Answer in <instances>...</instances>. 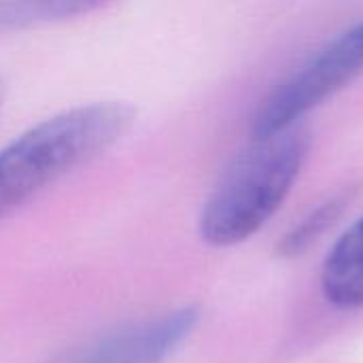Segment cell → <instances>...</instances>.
<instances>
[{"mask_svg": "<svg viewBox=\"0 0 363 363\" xmlns=\"http://www.w3.org/2000/svg\"><path fill=\"white\" fill-rule=\"evenodd\" d=\"M0 104H2V81H0Z\"/></svg>", "mask_w": 363, "mask_h": 363, "instance_id": "ba28073f", "label": "cell"}, {"mask_svg": "<svg viewBox=\"0 0 363 363\" xmlns=\"http://www.w3.org/2000/svg\"><path fill=\"white\" fill-rule=\"evenodd\" d=\"M338 215V202H330L325 206H321L319 211H315L311 217H306L285 240V251L287 253H300L302 249H306L313 240H317V236L330 225V221H334Z\"/></svg>", "mask_w": 363, "mask_h": 363, "instance_id": "52a82bcc", "label": "cell"}, {"mask_svg": "<svg viewBox=\"0 0 363 363\" xmlns=\"http://www.w3.org/2000/svg\"><path fill=\"white\" fill-rule=\"evenodd\" d=\"M311 138L300 128L255 138L225 170L200 217V234L213 247H232L253 236L285 202Z\"/></svg>", "mask_w": 363, "mask_h": 363, "instance_id": "7a4b0ae2", "label": "cell"}, {"mask_svg": "<svg viewBox=\"0 0 363 363\" xmlns=\"http://www.w3.org/2000/svg\"><path fill=\"white\" fill-rule=\"evenodd\" d=\"M96 2L81 0H26V2H0V30L28 28L38 23H51L70 19L98 9Z\"/></svg>", "mask_w": 363, "mask_h": 363, "instance_id": "8992f818", "label": "cell"}, {"mask_svg": "<svg viewBox=\"0 0 363 363\" xmlns=\"http://www.w3.org/2000/svg\"><path fill=\"white\" fill-rule=\"evenodd\" d=\"M321 287L338 308L363 306V217L332 247L321 272Z\"/></svg>", "mask_w": 363, "mask_h": 363, "instance_id": "5b68a950", "label": "cell"}, {"mask_svg": "<svg viewBox=\"0 0 363 363\" xmlns=\"http://www.w3.org/2000/svg\"><path fill=\"white\" fill-rule=\"evenodd\" d=\"M198 311L191 306L123 325L55 363H164L191 334Z\"/></svg>", "mask_w": 363, "mask_h": 363, "instance_id": "277c9868", "label": "cell"}, {"mask_svg": "<svg viewBox=\"0 0 363 363\" xmlns=\"http://www.w3.org/2000/svg\"><path fill=\"white\" fill-rule=\"evenodd\" d=\"M362 72L363 19L319 49L262 104L253 121L255 138L294 128L304 113L342 89Z\"/></svg>", "mask_w": 363, "mask_h": 363, "instance_id": "3957f363", "label": "cell"}, {"mask_svg": "<svg viewBox=\"0 0 363 363\" xmlns=\"http://www.w3.org/2000/svg\"><path fill=\"white\" fill-rule=\"evenodd\" d=\"M134 121L123 102H91L32 125L0 149V219L117 143Z\"/></svg>", "mask_w": 363, "mask_h": 363, "instance_id": "6da1fadb", "label": "cell"}]
</instances>
